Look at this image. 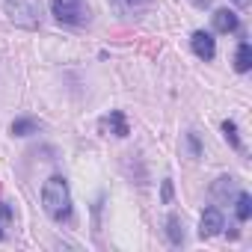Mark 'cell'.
I'll list each match as a JSON object with an SVG mask.
<instances>
[{"mask_svg": "<svg viewBox=\"0 0 252 252\" xmlns=\"http://www.w3.org/2000/svg\"><path fill=\"white\" fill-rule=\"evenodd\" d=\"M42 208L54 222H65L71 217V190L63 175H51L42 184Z\"/></svg>", "mask_w": 252, "mask_h": 252, "instance_id": "6da1fadb", "label": "cell"}, {"mask_svg": "<svg viewBox=\"0 0 252 252\" xmlns=\"http://www.w3.org/2000/svg\"><path fill=\"white\" fill-rule=\"evenodd\" d=\"M3 6L15 27L36 30L42 24V0H3Z\"/></svg>", "mask_w": 252, "mask_h": 252, "instance_id": "7a4b0ae2", "label": "cell"}, {"mask_svg": "<svg viewBox=\"0 0 252 252\" xmlns=\"http://www.w3.org/2000/svg\"><path fill=\"white\" fill-rule=\"evenodd\" d=\"M51 12L60 24H68V27H80L89 21L86 0H51Z\"/></svg>", "mask_w": 252, "mask_h": 252, "instance_id": "3957f363", "label": "cell"}, {"mask_svg": "<svg viewBox=\"0 0 252 252\" xmlns=\"http://www.w3.org/2000/svg\"><path fill=\"white\" fill-rule=\"evenodd\" d=\"M225 228V217H222V211L220 208H205V214H202V220H199V237L205 240V237H217L220 231Z\"/></svg>", "mask_w": 252, "mask_h": 252, "instance_id": "277c9868", "label": "cell"}, {"mask_svg": "<svg viewBox=\"0 0 252 252\" xmlns=\"http://www.w3.org/2000/svg\"><path fill=\"white\" fill-rule=\"evenodd\" d=\"M190 48H193V54H196L199 60H205V63H211V60L217 57V39H214L208 30H196L193 39H190Z\"/></svg>", "mask_w": 252, "mask_h": 252, "instance_id": "5b68a950", "label": "cell"}, {"mask_svg": "<svg viewBox=\"0 0 252 252\" xmlns=\"http://www.w3.org/2000/svg\"><path fill=\"white\" fill-rule=\"evenodd\" d=\"M98 131L101 134H113V137H128L131 134V128H128V122H125V113L122 110H110V116H104L101 122H98Z\"/></svg>", "mask_w": 252, "mask_h": 252, "instance_id": "8992f818", "label": "cell"}, {"mask_svg": "<svg viewBox=\"0 0 252 252\" xmlns=\"http://www.w3.org/2000/svg\"><path fill=\"white\" fill-rule=\"evenodd\" d=\"M237 27H240L237 12H231V9H217V12H214V30H217V33L228 36V33H237Z\"/></svg>", "mask_w": 252, "mask_h": 252, "instance_id": "52a82bcc", "label": "cell"}, {"mask_svg": "<svg viewBox=\"0 0 252 252\" xmlns=\"http://www.w3.org/2000/svg\"><path fill=\"white\" fill-rule=\"evenodd\" d=\"M234 68H237L240 74H246V71L252 68V45H249V42H240V45H237V54H234Z\"/></svg>", "mask_w": 252, "mask_h": 252, "instance_id": "ba28073f", "label": "cell"}, {"mask_svg": "<svg viewBox=\"0 0 252 252\" xmlns=\"http://www.w3.org/2000/svg\"><path fill=\"white\" fill-rule=\"evenodd\" d=\"M166 234H169V243L172 246H181L184 243V228H181V217L178 214H169L166 217Z\"/></svg>", "mask_w": 252, "mask_h": 252, "instance_id": "9c48e42d", "label": "cell"}, {"mask_svg": "<svg viewBox=\"0 0 252 252\" xmlns=\"http://www.w3.org/2000/svg\"><path fill=\"white\" fill-rule=\"evenodd\" d=\"M217 199H225L228 202V196L231 193H237V187H234V178H228V175H222V178H217L214 181V190H211Z\"/></svg>", "mask_w": 252, "mask_h": 252, "instance_id": "30bf717a", "label": "cell"}, {"mask_svg": "<svg viewBox=\"0 0 252 252\" xmlns=\"http://www.w3.org/2000/svg\"><path fill=\"white\" fill-rule=\"evenodd\" d=\"M234 214H237V222H246V220L252 217V196H249V193H237Z\"/></svg>", "mask_w": 252, "mask_h": 252, "instance_id": "8fae6325", "label": "cell"}, {"mask_svg": "<svg viewBox=\"0 0 252 252\" xmlns=\"http://www.w3.org/2000/svg\"><path fill=\"white\" fill-rule=\"evenodd\" d=\"M39 131V122L36 119H15L12 122V134L15 137H30V134H36Z\"/></svg>", "mask_w": 252, "mask_h": 252, "instance_id": "7c38bea8", "label": "cell"}, {"mask_svg": "<svg viewBox=\"0 0 252 252\" xmlns=\"http://www.w3.org/2000/svg\"><path fill=\"white\" fill-rule=\"evenodd\" d=\"M222 137H225V140H228V143H231L237 152L243 149V143H240V134H237V125H234L231 119H225V122H222Z\"/></svg>", "mask_w": 252, "mask_h": 252, "instance_id": "4fadbf2b", "label": "cell"}, {"mask_svg": "<svg viewBox=\"0 0 252 252\" xmlns=\"http://www.w3.org/2000/svg\"><path fill=\"white\" fill-rule=\"evenodd\" d=\"M187 146H190L193 158H199V155H202V146H199V137H196V134H187Z\"/></svg>", "mask_w": 252, "mask_h": 252, "instance_id": "5bb4252c", "label": "cell"}, {"mask_svg": "<svg viewBox=\"0 0 252 252\" xmlns=\"http://www.w3.org/2000/svg\"><path fill=\"white\" fill-rule=\"evenodd\" d=\"M160 196H163V202H166V205L172 202V181H169V178L163 181V190H160Z\"/></svg>", "mask_w": 252, "mask_h": 252, "instance_id": "9a60e30c", "label": "cell"}, {"mask_svg": "<svg viewBox=\"0 0 252 252\" xmlns=\"http://www.w3.org/2000/svg\"><path fill=\"white\" fill-rule=\"evenodd\" d=\"M122 6H128V9H137V6H146L149 0H119Z\"/></svg>", "mask_w": 252, "mask_h": 252, "instance_id": "2e32d148", "label": "cell"}, {"mask_svg": "<svg viewBox=\"0 0 252 252\" xmlns=\"http://www.w3.org/2000/svg\"><path fill=\"white\" fill-rule=\"evenodd\" d=\"M0 217H3V220H12V208H9V202H0Z\"/></svg>", "mask_w": 252, "mask_h": 252, "instance_id": "e0dca14e", "label": "cell"}, {"mask_svg": "<svg viewBox=\"0 0 252 252\" xmlns=\"http://www.w3.org/2000/svg\"><path fill=\"white\" fill-rule=\"evenodd\" d=\"M234 3H237L240 9H246V6H249V0H234Z\"/></svg>", "mask_w": 252, "mask_h": 252, "instance_id": "ac0fdd59", "label": "cell"}, {"mask_svg": "<svg viewBox=\"0 0 252 252\" xmlns=\"http://www.w3.org/2000/svg\"><path fill=\"white\" fill-rule=\"evenodd\" d=\"M193 3H196V6H208V3H211V0H193Z\"/></svg>", "mask_w": 252, "mask_h": 252, "instance_id": "d6986e66", "label": "cell"}, {"mask_svg": "<svg viewBox=\"0 0 252 252\" xmlns=\"http://www.w3.org/2000/svg\"><path fill=\"white\" fill-rule=\"evenodd\" d=\"M0 240H3V228H0Z\"/></svg>", "mask_w": 252, "mask_h": 252, "instance_id": "ffe728a7", "label": "cell"}]
</instances>
